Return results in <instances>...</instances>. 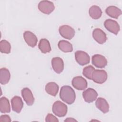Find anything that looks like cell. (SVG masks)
Returning <instances> with one entry per match:
<instances>
[{
  "label": "cell",
  "mask_w": 122,
  "mask_h": 122,
  "mask_svg": "<svg viewBox=\"0 0 122 122\" xmlns=\"http://www.w3.org/2000/svg\"><path fill=\"white\" fill-rule=\"evenodd\" d=\"M60 97L65 103L71 104L75 100L76 94L72 88L68 85H64L61 87Z\"/></svg>",
  "instance_id": "cell-1"
},
{
  "label": "cell",
  "mask_w": 122,
  "mask_h": 122,
  "mask_svg": "<svg viewBox=\"0 0 122 122\" xmlns=\"http://www.w3.org/2000/svg\"><path fill=\"white\" fill-rule=\"evenodd\" d=\"M53 113L59 117L65 116L67 112V106L60 101H57L54 102L52 107Z\"/></svg>",
  "instance_id": "cell-2"
},
{
  "label": "cell",
  "mask_w": 122,
  "mask_h": 122,
  "mask_svg": "<svg viewBox=\"0 0 122 122\" xmlns=\"http://www.w3.org/2000/svg\"><path fill=\"white\" fill-rule=\"evenodd\" d=\"M108 75L103 70H95L92 73V80L95 83L102 84L107 79Z\"/></svg>",
  "instance_id": "cell-3"
},
{
  "label": "cell",
  "mask_w": 122,
  "mask_h": 122,
  "mask_svg": "<svg viewBox=\"0 0 122 122\" xmlns=\"http://www.w3.org/2000/svg\"><path fill=\"white\" fill-rule=\"evenodd\" d=\"M38 8L40 11L46 14H51L55 9L53 3L49 0L41 1L38 4Z\"/></svg>",
  "instance_id": "cell-4"
},
{
  "label": "cell",
  "mask_w": 122,
  "mask_h": 122,
  "mask_svg": "<svg viewBox=\"0 0 122 122\" xmlns=\"http://www.w3.org/2000/svg\"><path fill=\"white\" fill-rule=\"evenodd\" d=\"M59 31L62 37L68 40H71L75 35L74 29L67 25L61 26L59 28Z\"/></svg>",
  "instance_id": "cell-5"
},
{
  "label": "cell",
  "mask_w": 122,
  "mask_h": 122,
  "mask_svg": "<svg viewBox=\"0 0 122 122\" xmlns=\"http://www.w3.org/2000/svg\"><path fill=\"white\" fill-rule=\"evenodd\" d=\"M75 58L77 62L81 66L86 65L90 61V56L82 51H77L75 52Z\"/></svg>",
  "instance_id": "cell-6"
},
{
  "label": "cell",
  "mask_w": 122,
  "mask_h": 122,
  "mask_svg": "<svg viewBox=\"0 0 122 122\" xmlns=\"http://www.w3.org/2000/svg\"><path fill=\"white\" fill-rule=\"evenodd\" d=\"M72 86L78 90H84L87 87V81L81 76L74 77L71 81Z\"/></svg>",
  "instance_id": "cell-7"
},
{
  "label": "cell",
  "mask_w": 122,
  "mask_h": 122,
  "mask_svg": "<svg viewBox=\"0 0 122 122\" xmlns=\"http://www.w3.org/2000/svg\"><path fill=\"white\" fill-rule=\"evenodd\" d=\"M104 26L109 31L117 35L120 31V28L118 23L112 19H107L104 22Z\"/></svg>",
  "instance_id": "cell-8"
},
{
  "label": "cell",
  "mask_w": 122,
  "mask_h": 122,
  "mask_svg": "<svg viewBox=\"0 0 122 122\" xmlns=\"http://www.w3.org/2000/svg\"><path fill=\"white\" fill-rule=\"evenodd\" d=\"M92 64L98 68H104L107 65V60L106 58L101 54H95L92 58Z\"/></svg>",
  "instance_id": "cell-9"
},
{
  "label": "cell",
  "mask_w": 122,
  "mask_h": 122,
  "mask_svg": "<svg viewBox=\"0 0 122 122\" xmlns=\"http://www.w3.org/2000/svg\"><path fill=\"white\" fill-rule=\"evenodd\" d=\"M97 96V92L92 88H88L82 92V97L84 100L88 103H91L95 101Z\"/></svg>",
  "instance_id": "cell-10"
},
{
  "label": "cell",
  "mask_w": 122,
  "mask_h": 122,
  "mask_svg": "<svg viewBox=\"0 0 122 122\" xmlns=\"http://www.w3.org/2000/svg\"><path fill=\"white\" fill-rule=\"evenodd\" d=\"M23 100L28 106H31L34 102L35 99L30 90L28 88H24L21 91Z\"/></svg>",
  "instance_id": "cell-11"
},
{
  "label": "cell",
  "mask_w": 122,
  "mask_h": 122,
  "mask_svg": "<svg viewBox=\"0 0 122 122\" xmlns=\"http://www.w3.org/2000/svg\"><path fill=\"white\" fill-rule=\"evenodd\" d=\"M51 66L54 71L56 73L60 74L64 69L63 61L60 57H54L51 60Z\"/></svg>",
  "instance_id": "cell-12"
},
{
  "label": "cell",
  "mask_w": 122,
  "mask_h": 122,
  "mask_svg": "<svg viewBox=\"0 0 122 122\" xmlns=\"http://www.w3.org/2000/svg\"><path fill=\"white\" fill-rule=\"evenodd\" d=\"M92 37L95 41L101 44L105 43L107 40L106 33L99 28H96L93 30Z\"/></svg>",
  "instance_id": "cell-13"
},
{
  "label": "cell",
  "mask_w": 122,
  "mask_h": 122,
  "mask_svg": "<svg viewBox=\"0 0 122 122\" xmlns=\"http://www.w3.org/2000/svg\"><path fill=\"white\" fill-rule=\"evenodd\" d=\"M24 39L26 43L30 47H34L37 43L38 39L36 36L32 32L26 31L23 33Z\"/></svg>",
  "instance_id": "cell-14"
},
{
  "label": "cell",
  "mask_w": 122,
  "mask_h": 122,
  "mask_svg": "<svg viewBox=\"0 0 122 122\" xmlns=\"http://www.w3.org/2000/svg\"><path fill=\"white\" fill-rule=\"evenodd\" d=\"M11 104L12 110L19 113L20 112L23 106V102L20 96H14L11 100Z\"/></svg>",
  "instance_id": "cell-15"
},
{
  "label": "cell",
  "mask_w": 122,
  "mask_h": 122,
  "mask_svg": "<svg viewBox=\"0 0 122 122\" xmlns=\"http://www.w3.org/2000/svg\"><path fill=\"white\" fill-rule=\"evenodd\" d=\"M96 107L104 113L108 112L109 111V105L106 100L103 98H98L95 102Z\"/></svg>",
  "instance_id": "cell-16"
},
{
  "label": "cell",
  "mask_w": 122,
  "mask_h": 122,
  "mask_svg": "<svg viewBox=\"0 0 122 122\" xmlns=\"http://www.w3.org/2000/svg\"><path fill=\"white\" fill-rule=\"evenodd\" d=\"M105 12L108 16L114 19H118L122 14L121 10L114 6L108 7L105 10Z\"/></svg>",
  "instance_id": "cell-17"
},
{
  "label": "cell",
  "mask_w": 122,
  "mask_h": 122,
  "mask_svg": "<svg viewBox=\"0 0 122 122\" xmlns=\"http://www.w3.org/2000/svg\"><path fill=\"white\" fill-rule=\"evenodd\" d=\"M59 85L54 82H48L45 86V90L47 93L52 96H55L59 91Z\"/></svg>",
  "instance_id": "cell-18"
},
{
  "label": "cell",
  "mask_w": 122,
  "mask_h": 122,
  "mask_svg": "<svg viewBox=\"0 0 122 122\" xmlns=\"http://www.w3.org/2000/svg\"><path fill=\"white\" fill-rule=\"evenodd\" d=\"M90 16L93 19L97 20L101 18L102 15L101 9L97 5L92 6L89 10Z\"/></svg>",
  "instance_id": "cell-19"
},
{
  "label": "cell",
  "mask_w": 122,
  "mask_h": 122,
  "mask_svg": "<svg viewBox=\"0 0 122 122\" xmlns=\"http://www.w3.org/2000/svg\"><path fill=\"white\" fill-rule=\"evenodd\" d=\"M38 47L43 53H47L51 51V47L49 41L46 39H41L39 41Z\"/></svg>",
  "instance_id": "cell-20"
},
{
  "label": "cell",
  "mask_w": 122,
  "mask_h": 122,
  "mask_svg": "<svg viewBox=\"0 0 122 122\" xmlns=\"http://www.w3.org/2000/svg\"><path fill=\"white\" fill-rule=\"evenodd\" d=\"M10 78V74L8 69L6 68L0 70V82L2 85L8 83Z\"/></svg>",
  "instance_id": "cell-21"
},
{
  "label": "cell",
  "mask_w": 122,
  "mask_h": 122,
  "mask_svg": "<svg viewBox=\"0 0 122 122\" xmlns=\"http://www.w3.org/2000/svg\"><path fill=\"white\" fill-rule=\"evenodd\" d=\"M58 46L60 50L64 52H71L73 51L72 44L65 40H61L59 41Z\"/></svg>",
  "instance_id": "cell-22"
},
{
  "label": "cell",
  "mask_w": 122,
  "mask_h": 122,
  "mask_svg": "<svg viewBox=\"0 0 122 122\" xmlns=\"http://www.w3.org/2000/svg\"><path fill=\"white\" fill-rule=\"evenodd\" d=\"M0 111L1 113H9L10 112V106L9 100L5 97L0 99Z\"/></svg>",
  "instance_id": "cell-23"
},
{
  "label": "cell",
  "mask_w": 122,
  "mask_h": 122,
  "mask_svg": "<svg viewBox=\"0 0 122 122\" xmlns=\"http://www.w3.org/2000/svg\"><path fill=\"white\" fill-rule=\"evenodd\" d=\"M0 51L1 53L9 54L10 52L11 45L6 40H1L0 42Z\"/></svg>",
  "instance_id": "cell-24"
},
{
  "label": "cell",
  "mask_w": 122,
  "mask_h": 122,
  "mask_svg": "<svg viewBox=\"0 0 122 122\" xmlns=\"http://www.w3.org/2000/svg\"><path fill=\"white\" fill-rule=\"evenodd\" d=\"M95 68L92 66H87L83 68L82 71V74L86 78L90 80H92V74Z\"/></svg>",
  "instance_id": "cell-25"
},
{
  "label": "cell",
  "mask_w": 122,
  "mask_h": 122,
  "mask_svg": "<svg viewBox=\"0 0 122 122\" xmlns=\"http://www.w3.org/2000/svg\"><path fill=\"white\" fill-rule=\"evenodd\" d=\"M45 121L47 122H58L59 120L55 116H54L52 114L48 113L45 118Z\"/></svg>",
  "instance_id": "cell-26"
},
{
  "label": "cell",
  "mask_w": 122,
  "mask_h": 122,
  "mask_svg": "<svg viewBox=\"0 0 122 122\" xmlns=\"http://www.w3.org/2000/svg\"><path fill=\"white\" fill-rule=\"evenodd\" d=\"M0 122H11V119L8 115H2L0 116Z\"/></svg>",
  "instance_id": "cell-27"
},
{
  "label": "cell",
  "mask_w": 122,
  "mask_h": 122,
  "mask_svg": "<svg viewBox=\"0 0 122 122\" xmlns=\"http://www.w3.org/2000/svg\"><path fill=\"white\" fill-rule=\"evenodd\" d=\"M76 120L72 118H67L64 120V122H76Z\"/></svg>",
  "instance_id": "cell-28"
}]
</instances>
